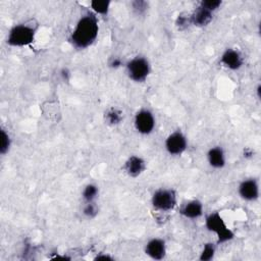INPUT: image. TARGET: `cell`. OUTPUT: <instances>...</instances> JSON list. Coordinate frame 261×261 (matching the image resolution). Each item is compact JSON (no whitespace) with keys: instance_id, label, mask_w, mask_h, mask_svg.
Masks as SVG:
<instances>
[{"instance_id":"cell-19","label":"cell","mask_w":261,"mask_h":261,"mask_svg":"<svg viewBox=\"0 0 261 261\" xmlns=\"http://www.w3.org/2000/svg\"><path fill=\"white\" fill-rule=\"evenodd\" d=\"M0 138H1V143H0V153L2 155H5L8 153L10 146H11V139L9 134L6 132L5 128L1 127L0 130Z\"/></svg>"},{"instance_id":"cell-24","label":"cell","mask_w":261,"mask_h":261,"mask_svg":"<svg viewBox=\"0 0 261 261\" xmlns=\"http://www.w3.org/2000/svg\"><path fill=\"white\" fill-rule=\"evenodd\" d=\"M121 64H122V62L118 57H114L110 62V66L113 68H118L121 66Z\"/></svg>"},{"instance_id":"cell-7","label":"cell","mask_w":261,"mask_h":261,"mask_svg":"<svg viewBox=\"0 0 261 261\" xmlns=\"http://www.w3.org/2000/svg\"><path fill=\"white\" fill-rule=\"evenodd\" d=\"M164 147L168 154L172 156H179L187 150V147H188L187 137L180 130L172 132L165 139Z\"/></svg>"},{"instance_id":"cell-20","label":"cell","mask_w":261,"mask_h":261,"mask_svg":"<svg viewBox=\"0 0 261 261\" xmlns=\"http://www.w3.org/2000/svg\"><path fill=\"white\" fill-rule=\"evenodd\" d=\"M175 24L178 30H185V29L189 28L192 24L191 13L184 12V13L178 14V16L176 17V20H175Z\"/></svg>"},{"instance_id":"cell-23","label":"cell","mask_w":261,"mask_h":261,"mask_svg":"<svg viewBox=\"0 0 261 261\" xmlns=\"http://www.w3.org/2000/svg\"><path fill=\"white\" fill-rule=\"evenodd\" d=\"M132 6H133V9L134 11L137 13V14H142L146 11L147 7H148V3L146 1H141V0H137V1H134L132 2Z\"/></svg>"},{"instance_id":"cell-17","label":"cell","mask_w":261,"mask_h":261,"mask_svg":"<svg viewBox=\"0 0 261 261\" xmlns=\"http://www.w3.org/2000/svg\"><path fill=\"white\" fill-rule=\"evenodd\" d=\"M122 112L117 108H110L105 113V120L110 125H117L122 120Z\"/></svg>"},{"instance_id":"cell-8","label":"cell","mask_w":261,"mask_h":261,"mask_svg":"<svg viewBox=\"0 0 261 261\" xmlns=\"http://www.w3.org/2000/svg\"><path fill=\"white\" fill-rule=\"evenodd\" d=\"M238 193L240 197L245 201H256L260 194L258 180L255 178H246L242 180L239 185Z\"/></svg>"},{"instance_id":"cell-1","label":"cell","mask_w":261,"mask_h":261,"mask_svg":"<svg viewBox=\"0 0 261 261\" xmlns=\"http://www.w3.org/2000/svg\"><path fill=\"white\" fill-rule=\"evenodd\" d=\"M98 33L99 21L96 14L87 12L76 21L68 41L76 49H86L96 41Z\"/></svg>"},{"instance_id":"cell-2","label":"cell","mask_w":261,"mask_h":261,"mask_svg":"<svg viewBox=\"0 0 261 261\" xmlns=\"http://www.w3.org/2000/svg\"><path fill=\"white\" fill-rule=\"evenodd\" d=\"M37 23L25 21L13 25L7 35L6 43L11 47H24L32 44L35 40Z\"/></svg>"},{"instance_id":"cell-21","label":"cell","mask_w":261,"mask_h":261,"mask_svg":"<svg viewBox=\"0 0 261 261\" xmlns=\"http://www.w3.org/2000/svg\"><path fill=\"white\" fill-rule=\"evenodd\" d=\"M221 1L220 0H202L199 5L211 12H214L221 6Z\"/></svg>"},{"instance_id":"cell-6","label":"cell","mask_w":261,"mask_h":261,"mask_svg":"<svg viewBox=\"0 0 261 261\" xmlns=\"http://www.w3.org/2000/svg\"><path fill=\"white\" fill-rule=\"evenodd\" d=\"M134 126L136 130L141 135H150L155 127L154 114L149 109L139 110L134 117Z\"/></svg>"},{"instance_id":"cell-13","label":"cell","mask_w":261,"mask_h":261,"mask_svg":"<svg viewBox=\"0 0 261 261\" xmlns=\"http://www.w3.org/2000/svg\"><path fill=\"white\" fill-rule=\"evenodd\" d=\"M207 161L215 169H221L225 166L226 157L224 150L220 146L211 147L207 152Z\"/></svg>"},{"instance_id":"cell-12","label":"cell","mask_w":261,"mask_h":261,"mask_svg":"<svg viewBox=\"0 0 261 261\" xmlns=\"http://www.w3.org/2000/svg\"><path fill=\"white\" fill-rule=\"evenodd\" d=\"M204 208L201 201L194 199L186 202L179 208V214L188 219H197L203 215Z\"/></svg>"},{"instance_id":"cell-25","label":"cell","mask_w":261,"mask_h":261,"mask_svg":"<svg viewBox=\"0 0 261 261\" xmlns=\"http://www.w3.org/2000/svg\"><path fill=\"white\" fill-rule=\"evenodd\" d=\"M113 258L111 257V256H109V255H97L96 257H95V260H112Z\"/></svg>"},{"instance_id":"cell-14","label":"cell","mask_w":261,"mask_h":261,"mask_svg":"<svg viewBox=\"0 0 261 261\" xmlns=\"http://www.w3.org/2000/svg\"><path fill=\"white\" fill-rule=\"evenodd\" d=\"M213 18V12L201 7L200 5L191 13V21L195 27H206L208 25Z\"/></svg>"},{"instance_id":"cell-3","label":"cell","mask_w":261,"mask_h":261,"mask_svg":"<svg viewBox=\"0 0 261 261\" xmlns=\"http://www.w3.org/2000/svg\"><path fill=\"white\" fill-rule=\"evenodd\" d=\"M205 226L209 231L216 234L217 245L227 243L234 238V232L226 225L218 212H211L206 216Z\"/></svg>"},{"instance_id":"cell-26","label":"cell","mask_w":261,"mask_h":261,"mask_svg":"<svg viewBox=\"0 0 261 261\" xmlns=\"http://www.w3.org/2000/svg\"><path fill=\"white\" fill-rule=\"evenodd\" d=\"M260 90H261V86H260V84H258L257 85V88H256V91H257V97H258V99H260Z\"/></svg>"},{"instance_id":"cell-22","label":"cell","mask_w":261,"mask_h":261,"mask_svg":"<svg viewBox=\"0 0 261 261\" xmlns=\"http://www.w3.org/2000/svg\"><path fill=\"white\" fill-rule=\"evenodd\" d=\"M83 213L88 218H94L98 213V208L94 202L86 203V205L84 206V209H83Z\"/></svg>"},{"instance_id":"cell-16","label":"cell","mask_w":261,"mask_h":261,"mask_svg":"<svg viewBox=\"0 0 261 261\" xmlns=\"http://www.w3.org/2000/svg\"><path fill=\"white\" fill-rule=\"evenodd\" d=\"M99 193V189L96 185L94 184H88L85 186L83 192H82V197L85 203H91L94 202L95 199L97 198Z\"/></svg>"},{"instance_id":"cell-11","label":"cell","mask_w":261,"mask_h":261,"mask_svg":"<svg viewBox=\"0 0 261 261\" xmlns=\"http://www.w3.org/2000/svg\"><path fill=\"white\" fill-rule=\"evenodd\" d=\"M145 169H146V161L138 155L129 156L123 164L124 172L130 177L140 176L145 171Z\"/></svg>"},{"instance_id":"cell-5","label":"cell","mask_w":261,"mask_h":261,"mask_svg":"<svg viewBox=\"0 0 261 261\" xmlns=\"http://www.w3.org/2000/svg\"><path fill=\"white\" fill-rule=\"evenodd\" d=\"M126 74L135 83H144L151 71V66L148 59L144 56H136L127 61Z\"/></svg>"},{"instance_id":"cell-10","label":"cell","mask_w":261,"mask_h":261,"mask_svg":"<svg viewBox=\"0 0 261 261\" xmlns=\"http://www.w3.org/2000/svg\"><path fill=\"white\" fill-rule=\"evenodd\" d=\"M145 254L153 260H162L166 256V244L163 239L152 238L144 248Z\"/></svg>"},{"instance_id":"cell-15","label":"cell","mask_w":261,"mask_h":261,"mask_svg":"<svg viewBox=\"0 0 261 261\" xmlns=\"http://www.w3.org/2000/svg\"><path fill=\"white\" fill-rule=\"evenodd\" d=\"M111 2L109 0H93L90 2L91 9L96 15H107L110 9Z\"/></svg>"},{"instance_id":"cell-4","label":"cell","mask_w":261,"mask_h":261,"mask_svg":"<svg viewBox=\"0 0 261 261\" xmlns=\"http://www.w3.org/2000/svg\"><path fill=\"white\" fill-rule=\"evenodd\" d=\"M153 208L160 212H169L177 204V195L173 189L161 188L156 190L151 198Z\"/></svg>"},{"instance_id":"cell-18","label":"cell","mask_w":261,"mask_h":261,"mask_svg":"<svg viewBox=\"0 0 261 261\" xmlns=\"http://www.w3.org/2000/svg\"><path fill=\"white\" fill-rule=\"evenodd\" d=\"M215 255V245L212 243H206L203 246V249L200 253L199 260L201 261H210L214 258Z\"/></svg>"},{"instance_id":"cell-9","label":"cell","mask_w":261,"mask_h":261,"mask_svg":"<svg viewBox=\"0 0 261 261\" xmlns=\"http://www.w3.org/2000/svg\"><path fill=\"white\" fill-rule=\"evenodd\" d=\"M220 63L227 69L239 70L244 65V57L239 50L227 48L220 56Z\"/></svg>"}]
</instances>
